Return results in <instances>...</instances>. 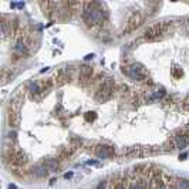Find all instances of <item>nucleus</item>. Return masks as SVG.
<instances>
[{
  "instance_id": "1",
  "label": "nucleus",
  "mask_w": 189,
  "mask_h": 189,
  "mask_svg": "<svg viewBox=\"0 0 189 189\" xmlns=\"http://www.w3.org/2000/svg\"><path fill=\"white\" fill-rule=\"evenodd\" d=\"M172 29V24L168 22L163 23H156L154 26H151L149 29H146L145 33H144V39L148 40V41H154V40L161 39L163 34H168L169 30Z\"/></svg>"
},
{
  "instance_id": "2",
  "label": "nucleus",
  "mask_w": 189,
  "mask_h": 189,
  "mask_svg": "<svg viewBox=\"0 0 189 189\" xmlns=\"http://www.w3.org/2000/svg\"><path fill=\"white\" fill-rule=\"evenodd\" d=\"M114 91H115V81L112 78H107L105 81L100 85L98 91L95 92V95H94V98H95L97 102H107L114 95Z\"/></svg>"
},
{
  "instance_id": "3",
  "label": "nucleus",
  "mask_w": 189,
  "mask_h": 189,
  "mask_svg": "<svg viewBox=\"0 0 189 189\" xmlns=\"http://www.w3.org/2000/svg\"><path fill=\"white\" fill-rule=\"evenodd\" d=\"M122 73L125 75H128L131 80L134 81H144V80H148L146 78V73H145V68L142 64L139 63H135L129 67H122Z\"/></svg>"
},
{
  "instance_id": "4",
  "label": "nucleus",
  "mask_w": 189,
  "mask_h": 189,
  "mask_svg": "<svg viewBox=\"0 0 189 189\" xmlns=\"http://www.w3.org/2000/svg\"><path fill=\"white\" fill-rule=\"evenodd\" d=\"M142 20H144L142 14H141L139 12H134V13L129 16V19H128L127 27L122 30V34H127V33H131V31L136 30V29L142 24Z\"/></svg>"
},
{
  "instance_id": "5",
  "label": "nucleus",
  "mask_w": 189,
  "mask_h": 189,
  "mask_svg": "<svg viewBox=\"0 0 189 189\" xmlns=\"http://www.w3.org/2000/svg\"><path fill=\"white\" fill-rule=\"evenodd\" d=\"M71 74H73V67H66V68L58 70L57 74H56V84H57V87H61V85L68 83L71 80Z\"/></svg>"
},
{
  "instance_id": "6",
  "label": "nucleus",
  "mask_w": 189,
  "mask_h": 189,
  "mask_svg": "<svg viewBox=\"0 0 189 189\" xmlns=\"http://www.w3.org/2000/svg\"><path fill=\"white\" fill-rule=\"evenodd\" d=\"M94 152H95V155L100 159H107V158H111V156L115 155V149L112 146H108V145H97Z\"/></svg>"
},
{
  "instance_id": "7",
  "label": "nucleus",
  "mask_w": 189,
  "mask_h": 189,
  "mask_svg": "<svg viewBox=\"0 0 189 189\" xmlns=\"http://www.w3.org/2000/svg\"><path fill=\"white\" fill-rule=\"evenodd\" d=\"M92 75V68L90 66H80V81L83 84L90 83Z\"/></svg>"
},
{
  "instance_id": "8",
  "label": "nucleus",
  "mask_w": 189,
  "mask_h": 189,
  "mask_svg": "<svg viewBox=\"0 0 189 189\" xmlns=\"http://www.w3.org/2000/svg\"><path fill=\"white\" fill-rule=\"evenodd\" d=\"M31 172H33V175L37 176V178H46V176L49 175V169L46 168V165H44V163L34 165V166H33V169H31Z\"/></svg>"
},
{
  "instance_id": "9",
  "label": "nucleus",
  "mask_w": 189,
  "mask_h": 189,
  "mask_svg": "<svg viewBox=\"0 0 189 189\" xmlns=\"http://www.w3.org/2000/svg\"><path fill=\"white\" fill-rule=\"evenodd\" d=\"M27 43H26V40H23V39H19L17 41H16V44L13 46V51L14 53H17V54H26L27 53Z\"/></svg>"
},
{
  "instance_id": "10",
  "label": "nucleus",
  "mask_w": 189,
  "mask_h": 189,
  "mask_svg": "<svg viewBox=\"0 0 189 189\" xmlns=\"http://www.w3.org/2000/svg\"><path fill=\"white\" fill-rule=\"evenodd\" d=\"M43 163L46 165V168H47L50 172H57L58 168H60V165H58V159H56V158H47Z\"/></svg>"
},
{
  "instance_id": "11",
  "label": "nucleus",
  "mask_w": 189,
  "mask_h": 189,
  "mask_svg": "<svg viewBox=\"0 0 189 189\" xmlns=\"http://www.w3.org/2000/svg\"><path fill=\"white\" fill-rule=\"evenodd\" d=\"M53 85H54L53 78H50V80H47V81H44L43 87H41V94H40V98L44 97V95H47V94L50 92V90L53 88Z\"/></svg>"
},
{
  "instance_id": "12",
  "label": "nucleus",
  "mask_w": 189,
  "mask_h": 189,
  "mask_svg": "<svg viewBox=\"0 0 189 189\" xmlns=\"http://www.w3.org/2000/svg\"><path fill=\"white\" fill-rule=\"evenodd\" d=\"M7 122H9L10 127H16L19 124V115L16 111H9V114H7Z\"/></svg>"
},
{
  "instance_id": "13",
  "label": "nucleus",
  "mask_w": 189,
  "mask_h": 189,
  "mask_svg": "<svg viewBox=\"0 0 189 189\" xmlns=\"http://www.w3.org/2000/svg\"><path fill=\"white\" fill-rule=\"evenodd\" d=\"M29 91H30L33 95H40V94H41V87H40L37 83H30L29 84Z\"/></svg>"
},
{
  "instance_id": "14",
  "label": "nucleus",
  "mask_w": 189,
  "mask_h": 189,
  "mask_svg": "<svg viewBox=\"0 0 189 189\" xmlns=\"http://www.w3.org/2000/svg\"><path fill=\"white\" fill-rule=\"evenodd\" d=\"M176 189H189V180L186 179H178L175 183Z\"/></svg>"
},
{
  "instance_id": "15",
  "label": "nucleus",
  "mask_w": 189,
  "mask_h": 189,
  "mask_svg": "<svg viewBox=\"0 0 189 189\" xmlns=\"http://www.w3.org/2000/svg\"><path fill=\"white\" fill-rule=\"evenodd\" d=\"M128 189H145V182L139 180V182H132Z\"/></svg>"
},
{
  "instance_id": "16",
  "label": "nucleus",
  "mask_w": 189,
  "mask_h": 189,
  "mask_svg": "<svg viewBox=\"0 0 189 189\" xmlns=\"http://www.w3.org/2000/svg\"><path fill=\"white\" fill-rule=\"evenodd\" d=\"M7 139H9L10 142H13V144H17V132L10 131L9 134H7Z\"/></svg>"
},
{
  "instance_id": "17",
  "label": "nucleus",
  "mask_w": 189,
  "mask_h": 189,
  "mask_svg": "<svg viewBox=\"0 0 189 189\" xmlns=\"http://www.w3.org/2000/svg\"><path fill=\"white\" fill-rule=\"evenodd\" d=\"M84 118H85V121H94V119L97 118V115H95V112H87V114L84 115Z\"/></svg>"
},
{
  "instance_id": "18",
  "label": "nucleus",
  "mask_w": 189,
  "mask_h": 189,
  "mask_svg": "<svg viewBox=\"0 0 189 189\" xmlns=\"http://www.w3.org/2000/svg\"><path fill=\"white\" fill-rule=\"evenodd\" d=\"M163 95H165V90L163 88H161V90H158V91L154 94V100H158V98H162Z\"/></svg>"
},
{
  "instance_id": "19",
  "label": "nucleus",
  "mask_w": 189,
  "mask_h": 189,
  "mask_svg": "<svg viewBox=\"0 0 189 189\" xmlns=\"http://www.w3.org/2000/svg\"><path fill=\"white\" fill-rule=\"evenodd\" d=\"M172 74H173V77H176V78H178V77H180L183 73H182V68H179V67H175V68L172 70Z\"/></svg>"
},
{
  "instance_id": "20",
  "label": "nucleus",
  "mask_w": 189,
  "mask_h": 189,
  "mask_svg": "<svg viewBox=\"0 0 189 189\" xmlns=\"http://www.w3.org/2000/svg\"><path fill=\"white\" fill-rule=\"evenodd\" d=\"M115 189H127V188H125V185H124L122 180H119V182H117V185H115Z\"/></svg>"
},
{
  "instance_id": "21",
  "label": "nucleus",
  "mask_w": 189,
  "mask_h": 189,
  "mask_svg": "<svg viewBox=\"0 0 189 189\" xmlns=\"http://www.w3.org/2000/svg\"><path fill=\"white\" fill-rule=\"evenodd\" d=\"M183 108H186V110H189V94L186 95V98L183 100Z\"/></svg>"
},
{
  "instance_id": "22",
  "label": "nucleus",
  "mask_w": 189,
  "mask_h": 189,
  "mask_svg": "<svg viewBox=\"0 0 189 189\" xmlns=\"http://www.w3.org/2000/svg\"><path fill=\"white\" fill-rule=\"evenodd\" d=\"M87 165H95V166H100V162H97V161H88Z\"/></svg>"
},
{
  "instance_id": "23",
  "label": "nucleus",
  "mask_w": 189,
  "mask_h": 189,
  "mask_svg": "<svg viewBox=\"0 0 189 189\" xmlns=\"http://www.w3.org/2000/svg\"><path fill=\"white\" fill-rule=\"evenodd\" d=\"M156 189H169V188H168L166 185H165V183H163V182H162V183L159 185V186H158V188H156Z\"/></svg>"
},
{
  "instance_id": "24",
  "label": "nucleus",
  "mask_w": 189,
  "mask_h": 189,
  "mask_svg": "<svg viewBox=\"0 0 189 189\" xmlns=\"http://www.w3.org/2000/svg\"><path fill=\"white\" fill-rule=\"evenodd\" d=\"M104 188H105V182L102 180L101 183H100V185H98V186H97V189H104Z\"/></svg>"
},
{
  "instance_id": "25",
  "label": "nucleus",
  "mask_w": 189,
  "mask_h": 189,
  "mask_svg": "<svg viewBox=\"0 0 189 189\" xmlns=\"http://www.w3.org/2000/svg\"><path fill=\"white\" fill-rule=\"evenodd\" d=\"M71 176H73V172H68V173H66V175H64V178H66V179H68V178H71Z\"/></svg>"
},
{
  "instance_id": "26",
  "label": "nucleus",
  "mask_w": 189,
  "mask_h": 189,
  "mask_svg": "<svg viewBox=\"0 0 189 189\" xmlns=\"http://www.w3.org/2000/svg\"><path fill=\"white\" fill-rule=\"evenodd\" d=\"M92 57H94V54H87V56H85V60H91Z\"/></svg>"
},
{
  "instance_id": "27",
  "label": "nucleus",
  "mask_w": 189,
  "mask_h": 189,
  "mask_svg": "<svg viewBox=\"0 0 189 189\" xmlns=\"http://www.w3.org/2000/svg\"><path fill=\"white\" fill-rule=\"evenodd\" d=\"M186 156H188V154H182V155L179 156V159H180V161H183V159L186 158Z\"/></svg>"
},
{
  "instance_id": "28",
  "label": "nucleus",
  "mask_w": 189,
  "mask_h": 189,
  "mask_svg": "<svg viewBox=\"0 0 189 189\" xmlns=\"http://www.w3.org/2000/svg\"><path fill=\"white\" fill-rule=\"evenodd\" d=\"M9 189H17V186H16L14 183H10L9 185Z\"/></svg>"
}]
</instances>
